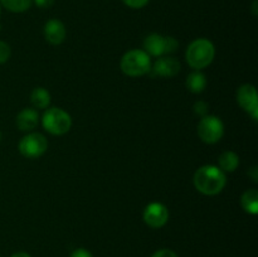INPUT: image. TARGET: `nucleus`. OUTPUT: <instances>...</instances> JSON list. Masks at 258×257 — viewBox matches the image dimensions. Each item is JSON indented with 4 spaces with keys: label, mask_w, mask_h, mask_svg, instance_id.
<instances>
[{
    "label": "nucleus",
    "mask_w": 258,
    "mask_h": 257,
    "mask_svg": "<svg viewBox=\"0 0 258 257\" xmlns=\"http://www.w3.org/2000/svg\"><path fill=\"white\" fill-rule=\"evenodd\" d=\"M194 186L206 196H216L221 193L227 183L223 170L214 165H204L194 174Z\"/></svg>",
    "instance_id": "nucleus-1"
},
{
    "label": "nucleus",
    "mask_w": 258,
    "mask_h": 257,
    "mask_svg": "<svg viewBox=\"0 0 258 257\" xmlns=\"http://www.w3.org/2000/svg\"><path fill=\"white\" fill-rule=\"evenodd\" d=\"M214 55L216 48L213 43L206 38H199L189 44L185 52V59L191 68L199 71L208 67L213 62Z\"/></svg>",
    "instance_id": "nucleus-2"
},
{
    "label": "nucleus",
    "mask_w": 258,
    "mask_h": 257,
    "mask_svg": "<svg viewBox=\"0 0 258 257\" xmlns=\"http://www.w3.org/2000/svg\"><path fill=\"white\" fill-rule=\"evenodd\" d=\"M121 70L126 76L140 77L150 72L151 59L150 55L141 49L128 50L121 58Z\"/></svg>",
    "instance_id": "nucleus-3"
},
{
    "label": "nucleus",
    "mask_w": 258,
    "mask_h": 257,
    "mask_svg": "<svg viewBox=\"0 0 258 257\" xmlns=\"http://www.w3.org/2000/svg\"><path fill=\"white\" fill-rule=\"evenodd\" d=\"M43 127L52 135H64L72 126V118L70 113L59 107L48 108L42 118Z\"/></svg>",
    "instance_id": "nucleus-4"
},
{
    "label": "nucleus",
    "mask_w": 258,
    "mask_h": 257,
    "mask_svg": "<svg viewBox=\"0 0 258 257\" xmlns=\"http://www.w3.org/2000/svg\"><path fill=\"white\" fill-rule=\"evenodd\" d=\"M178 42L173 37H163L160 34H150L144 40V48L149 55L160 57L163 54H170L178 48Z\"/></svg>",
    "instance_id": "nucleus-5"
},
{
    "label": "nucleus",
    "mask_w": 258,
    "mask_h": 257,
    "mask_svg": "<svg viewBox=\"0 0 258 257\" xmlns=\"http://www.w3.org/2000/svg\"><path fill=\"white\" fill-rule=\"evenodd\" d=\"M224 134V126L217 116H204L198 123V136L206 144H216Z\"/></svg>",
    "instance_id": "nucleus-6"
},
{
    "label": "nucleus",
    "mask_w": 258,
    "mask_h": 257,
    "mask_svg": "<svg viewBox=\"0 0 258 257\" xmlns=\"http://www.w3.org/2000/svg\"><path fill=\"white\" fill-rule=\"evenodd\" d=\"M48 141L44 135L39 133H32L25 135L19 141V151L24 158L37 159L47 151Z\"/></svg>",
    "instance_id": "nucleus-7"
},
{
    "label": "nucleus",
    "mask_w": 258,
    "mask_h": 257,
    "mask_svg": "<svg viewBox=\"0 0 258 257\" xmlns=\"http://www.w3.org/2000/svg\"><path fill=\"white\" fill-rule=\"evenodd\" d=\"M237 102L239 103L244 111L252 116L253 120L258 118V100H257V91L254 86L243 85L237 91Z\"/></svg>",
    "instance_id": "nucleus-8"
},
{
    "label": "nucleus",
    "mask_w": 258,
    "mask_h": 257,
    "mask_svg": "<svg viewBox=\"0 0 258 257\" xmlns=\"http://www.w3.org/2000/svg\"><path fill=\"white\" fill-rule=\"evenodd\" d=\"M168 219V208L161 203H150L144 211V222L151 228H161Z\"/></svg>",
    "instance_id": "nucleus-9"
},
{
    "label": "nucleus",
    "mask_w": 258,
    "mask_h": 257,
    "mask_svg": "<svg viewBox=\"0 0 258 257\" xmlns=\"http://www.w3.org/2000/svg\"><path fill=\"white\" fill-rule=\"evenodd\" d=\"M179 71H180V63L173 57L159 58L150 68L151 76H158V77H174L178 75Z\"/></svg>",
    "instance_id": "nucleus-10"
},
{
    "label": "nucleus",
    "mask_w": 258,
    "mask_h": 257,
    "mask_svg": "<svg viewBox=\"0 0 258 257\" xmlns=\"http://www.w3.org/2000/svg\"><path fill=\"white\" fill-rule=\"evenodd\" d=\"M44 38L48 43L58 45L66 38V27L60 20L50 19L44 25Z\"/></svg>",
    "instance_id": "nucleus-11"
},
{
    "label": "nucleus",
    "mask_w": 258,
    "mask_h": 257,
    "mask_svg": "<svg viewBox=\"0 0 258 257\" xmlns=\"http://www.w3.org/2000/svg\"><path fill=\"white\" fill-rule=\"evenodd\" d=\"M39 121V115L34 108H24L20 111L17 116V126L22 131H30L38 125Z\"/></svg>",
    "instance_id": "nucleus-12"
},
{
    "label": "nucleus",
    "mask_w": 258,
    "mask_h": 257,
    "mask_svg": "<svg viewBox=\"0 0 258 257\" xmlns=\"http://www.w3.org/2000/svg\"><path fill=\"white\" fill-rule=\"evenodd\" d=\"M186 88L193 93H201L206 90L207 87V78L203 73L199 71L197 72H191L186 78Z\"/></svg>",
    "instance_id": "nucleus-13"
},
{
    "label": "nucleus",
    "mask_w": 258,
    "mask_h": 257,
    "mask_svg": "<svg viewBox=\"0 0 258 257\" xmlns=\"http://www.w3.org/2000/svg\"><path fill=\"white\" fill-rule=\"evenodd\" d=\"M242 207L249 214L258 213V191L256 189H249L243 193L241 198Z\"/></svg>",
    "instance_id": "nucleus-14"
},
{
    "label": "nucleus",
    "mask_w": 258,
    "mask_h": 257,
    "mask_svg": "<svg viewBox=\"0 0 258 257\" xmlns=\"http://www.w3.org/2000/svg\"><path fill=\"white\" fill-rule=\"evenodd\" d=\"M219 163V169L223 171H228L232 173L237 169V166L239 165V158L236 153L233 151H224L218 159Z\"/></svg>",
    "instance_id": "nucleus-15"
},
{
    "label": "nucleus",
    "mask_w": 258,
    "mask_h": 257,
    "mask_svg": "<svg viewBox=\"0 0 258 257\" xmlns=\"http://www.w3.org/2000/svg\"><path fill=\"white\" fill-rule=\"evenodd\" d=\"M30 101L35 108H47L50 103V95L45 88L37 87L32 91Z\"/></svg>",
    "instance_id": "nucleus-16"
},
{
    "label": "nucleus",
    "mask_w": 258,
    "mask_h": 257,
    "mask_svg": "<svg viewBox=\"0 0 258 257\" xmlns=\"http://www.w3.org/2000/svg\"><path fill=\"white\" fill-rule=\"evenodd\" d=\"M3 7L13 13H23L32 5L33 0H0Z\"/></svg>",
    "instance_id": "nucleus-17"
},
{
    "label": "nucleus",
    "mask_w": 258,
    "mask_h": 257,
    "mask_svg": "<svg viewBox=\"0 0 258 257\" xmlns=\"http://www.w3.org/2000/svg\"><path fill=\"white\" fill-rule=\"evenodd\" d=\"M10 47L5 42L0 40V65L7 62L10 58Z\"/></svg>",
    "instance_id": "nucleus-18"
},
{
    "label": "nucleus",
    "mask_w": 258,
    "mask_h": 257,
    "mask_svg": "<svg viewBox=\"0 0 258 257\" xmlns=\"http://www.w3.org/2000/svg\"><path fill=\"white\" fill-rule=\"evenodd\" d=\"M123 4L127 5L128 8H133V9H140L144 8L149 3V0H122Z\"/></svg>",
    "instance_id": "nucleus-19"
},
{
    "label": "nucleus",
    "mask_w": 258,
    "mask_h": 257,
    "mask_svg": "<svg viewBox=\"0 0 258 257\" xmlns=\"http://www.w3.org/2000/svg\"><path fill=\"white\" fill-rule=\"evenodd\" d=\"M194 111H196L198 115L201 116H207V112H208V105H207L206 102H203V101H198V102L194 105Z\"/></svg>",
    "instance_id": "nucleus-20"
},
{
    "label": "nucleus",
    "mask_w": 258,
    "mask_h": 257,
    "mask_svg": "<svg viewBox=\"0 0 258 257\" xmlns=\"http://www.w3.org/2000/svg\"><path fill=\"white\" fill-rule=\"evenodd\" d=\"M153 257H178V254H176L174 251H171V249L163 248L156 251L155 253L153 254Z\"/></svg>",
    "instance_id": "nucleus-21"
},
{
    "label": "nucleus",
    "mask_w": 258,
    "mask_h": 257,
    "mask_svg": "<svg viewBox=\"0 0 258 257\" xmlns=\"http://www.w3.org/2000/svg\"><path fill=\"white\" fill-rule=\"evenodd\" d=\"M70 257H93L91 254L90 251H87L86 248H77L71 253Z\"/></svg>",
    "instance_id": "nucleus-22"
},
{
    "label": "nucleus",
    "mask_w": 258,
    "mask_h": 257,
    "mask_svg": "<svg viewBox=\"0 0 258 257\" xmlns=\"http://www.w3.org/2000/svg\"><path fill=\"white\" fill-rule=\"evenodd\" d=\"M55 0H34L35 5L42 9H45V8H50L53 4H54Z\"/></svg>",
    "instance_id": "nucleus-23"
},
{
    "label": "nucleus",
    "mask_w": 258,
    "mask_h": 257,
    "mask_svg": "<svg viewBox=\"0 0 258 257\" xmlns=\"http://www.w3.org/2000/svg\"><path fill=\"white\" fill-rule=\"evenodd\" d=\"M248 175L251 176L252 179H253V181H257L258 179V173H257V166H253V168L251 169V170L248 171Z\"/></svg>",
    "instance_id": "nucleus-24"
},
{
    "label": "nucleus",
    "mask_w": 258,
    "mask_h": 257,
    "mask_svg": "<svg viewBox=\"0 0 258 257\" xmlns=\"http://www.w3.org/2000/svg\"><path fill=\"white\" fill-rule=\"evenodd\" d=\"M12 257H30V254L25 253V252H18V253H14Z\"/></svg>",
    "instance_id": "nucleus-25"
}]
</instances>
